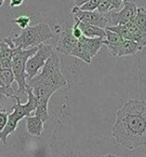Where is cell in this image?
I'll use <instances>...</instances> for the list:
<instances>
[{
    "label": "cell",
    "instance_id": "8992f818",
    "mask_svg": "<svg viewBox=\"0 0 146 157\" xmlns=\"http://www.w3.org/2000/svg\"><path fill=\"white\" fill-rule=\"evenodd\" d=\"M14 98L16 99L17 102H16V104L13 105L12 113L8 114L6 124L4 127H3V129L1 130V132H0V140H1L2 143H4V144H6L7 138L9 137V135H11V134L16 130L19 121L22 120L23 118H25L26 116H28L25 107L23 104H21L19 97L15 95Z\"/></svg>",
    "mask_w": 146,
    "mask_h": 157
},
{
    "label": "cell",
    "instance_id": "ba28073f",
    "mask_svg": "<svg viewBox=\"0 0 146 157\" xmlns=\"http://www.w3.org/2000/svg\"><path fill=\"white\" fill-rule=\"evenodd\" d=\"M71 13L74 15V20H78L83 23H87L90 25L97 26L105 29L108 25V20H107L106 14H101L94 11H82L79 9V7L74 6L71 9Z\"/></svg>",
    "mask_w": 146,
    "mask_h": 157
},
{
    "label": "cell",
    "instance_id": "5b68a950",
    "mask_svg": "<svg viewBox=\"0 0 146 157\" xmlns=\"http://www.w3.org/2000/svg\"><path fill=\"white\" fill-rule=\"evenodd\" d=\"M55 53L54 48L52 45L49 44H41L38 46L37 51L34 54L29 57L25 66L26 79L29 80L33 78L34 76L38 74V72L41 70V68L44 66L45 62L49 57H51Z\"/></svg>",
    "mask_w": 146,
    "mask_h": 157
},
{
    "label": "cell",
    "instance_id": "484cf974",
    "mask_svg": "<svg viewBox=\"0 0 146 157\" xmlns=\"http://www.w3.org/2000/svg\"><path fill=\"white\" fill-rule=\"evenodd\" d=\"M99 157H119V156H116L112 154V153H107V154H103V155H100Z\"/></svg>",
    "mask_w": 146,
    "mask_h": 157
},
{
    "label": "cell",
    "instance_id": "44dd1931",
    "mask_svg": "<svg viewBox=\"0 0 146 157\" xmlns=\"http://www.w3.org/2000/svg\"><path fill=\"white\" fill-rule=\"evenodd\" d=\"M78 24H79V21L78 20H75V24L73 25V27L71 28L72 35L74 36L76 39H79V38L82 36V32H81V30H80Z\"/></svg>",
    "mask_w": 146,
    "mask_h": 157
},
{
    "label": "cell",
    "instance_id": "9c48e42d",
    "mask_svg": "<svg viewBox=\"0 0 146 157\" xmlns=\"http://www.w3.org/2000/svg\"><path fill=\"white\" fill-rule=\"evenodd\" d=\"M78 39L72 35L71 28H68L64 31L61 32L60 37L58 39V43L54 50L56 52L63 53L65 55H70L72 50L74 49V47L77 44Z\"/></svg>",
    "mask_w": 146,
    "mask_h": 157
},
{
    "label": "cell",
    "instance_id": "9a60e30c",
    "mask_svg": "<svg viewBox=\"0 0 146 157\" xmlns=\"http://www.w3.org/2000/svg\"><path fill=\"white\" fill-rule=\"evenodd\" d=\"M132 21L142 32L146 33V10L144 7H137V12Z\"/></svg>",
    "mask_w": 146,
    "mask_h": 157
},
{
    "label": "cell",
    "instance_id": "2e32d148",
    "mask_svg": "<svg viewBox=\"0 0 146 157\" xmlns=\"http://www.w3.org/2000/svg\"><path fill=\"white\" fill-rule=\"evenodd\" d=\"M70 56H74L76 58H79L80 60L84 61V62L87 64H91V62H92V58L90 57V55L88 54L87 51L84 49L82 44L80 43L79 41H77V44H76V46L72 50Z\"/></svg>",
    "mask_w": 146,
    "mask_h": 157
},
{
    "label": "cell",
    "instance_id": "5bb4252c",
    "mask_svg": "<svg viewBox=\"0 0 146 157\" xmlns=\"http://www.w3.org/2000/svg\"><path fill=\"white\" fill-rule=\"evenodd\" d=\"M15 48L9 47L4 41L0 42V67L11 68V62H12Z\"/></svg>",
    "mask_w": 146,
    "mask_h": 157
},
{
    "label": "cell",
    "instance_id": "d4e9b609",
    "mask_svg": "<svg viewBox=\"0 0 146 157\" xmlns=\"http://www.w3.org/2000/svg\"><path fill=\"white\" fill-rule=\"evenodd\" d=\"M89 0H74V4L76 7H81L83 4L87 3Z\"/></svg>",
    "mask_w": 146,
    "mask_h": 157
},
{
    "label": "cell",
    "instance_id": "d6986e66",
    "mask_svg": "<svg viewBox=\"0 0 146 157\" xmlns=\"http://www.w3.org/2000/svg\"><path fill=\"white\" fill-rule=\"evenodd\" d=\"M96 11L101 14H106L111 11V0H101Z\"/></svg>",
    "mask_w": 146,
    "mask_h": 157
},
{
    "label": "cell",
    "instance_id": "7402d4cb",
    "mask_svg": "<svg viewBox=\"0 0 146 157\" xmlns=\"http://www.w3.org/2000/svg\"><path fill=\"white\" fill-rule=\"evenodd\" d=\"M8 114L9 113L5 112V111H0V132H1V130L3 129V127H4L6 124Z\"/></svg>",
    "mask_w": 146,
    "mask_h": 157
},
{
    "label": "cell",
    "instance_id": "7a4b0ae2",
    "mask_svg": "<svg viewBox=\"0 0 146 157\" xmlns=\"http://www.w3.org/2000/svg\"><path fill=\"white\" fill-rule=\"evenodd\" d=\"M27 85L37 100L35 116L45 122L50 118L48 103L53 94L61 88H68L67 80L61 72L59 57L55 52L49 57L36 76L29 79Z\"/></svg>",
    "mask_w": 146,
    "mask_h": 157
},
{
    "label": "cell",
    "instance_id": "603a6c76",
    "mask_svg": "<svg viewBox=\"0 0 146 157\" xmlns=\"http://www.w3.org/2000/svg\"><path fill=\"white\" fill-rule=\"evenodd\" d=\"M124 0H111V10L116 11L121 8Z\"/></svg>",
    "mask_w": 146,
    "mask_h": 157
},
{
    "label": "cell",
    "instance_id": "cb8c5ba5",
    "mask_svg": "<svg viewBox=\"0 0 146 157\" xmlns=\"http://www.w3.org/2000/svg\"><path fill=\"white\" fill-rule=\"evenodd\" d=\"M24 0H10L9 6L10 7H19L23 4Z\"/></svg>",
    "mask_w": 146,
    "mask_h": 157
},
{
    "label": "cell",
    "instance_id": "7c38bea8",
    "mask_svg": "<svg viewBox=\"0 0 146 157\" xmlns=\"http://www.w3.org/2000/svg\"><path fill=\"white\" fill-rule=\"evenodd\" d=\"M43 124L44 122L37 116H26L25 117V125L27 132L32 136L40 137L43 132Z\"/></svg>",
    "mask_w": 146,
    "mask_h": 157
},
{
    "label": "cell",
    "instance_id": "ac0fdd59",
    "mask_svg": "<svg viewBox=\"0 0 146 157\" xmlns=\"http://www.w3.org/2000/svg\"><path fill=\"white\" fill-rule=\"evenodd\" d=\"M30 22H31V18L29 16H26V15H22V16H19L16 19L12 20V23H15L19 28H21L22 30L27 28Z\"/></svg>",
    "mask_w": 146,
    "mask_h": 157
},
{
    "label": "cell",
    "instance_id": "4316f807",
    "mask_svg": "<svg viewBox=\"0 0 146 157\" xmlns=\"http://www.w3.org/2000/svg\"><path fill=\"white\" fill-rule=\"evenodd\" d=\"M3 4H4V0H0V7H1Z\"/></svg>",
    "mask_w": 146,
    "mask_h": 157
},
{
    "label": "cell",
    "instance_id": "30bf717a",
    "mask_svg": "<svg viewBox=\"0 0 146 157\" xmlns=\"http://www.w3.org/2000/svg\"><path fill=\"white\" fill-rule=\"evenodd\" d=\"M78 41L82 44V46L87 51L88 54L90 55L91 58L96 56L98 51L100 50V48L103 46L102 38H87L82 35L78 39Z\"/></svg>",
    "mask_w": 146,
    "mask_h": 157
},
{
    "label": "cell",
    "instance_id": "277c9868",
    "mask_svg": "<svg viewBox=\"0 0 146 157\" xmlns=\"http://www.w3.org/2000/svg\"><path fill=\"white\" fill-rule=\"evenodd\" d=\"M37 49L38 46L28 49L15 48L11 62V70L14 75V81H16L18 85V95L16 96H19V94H26V88L28 87L25 73L26 62L29 57H31L37 51Z\"/></svg>",
    "mask_w": 146,
    "mask_h": 157
},
{
    "label": "cell",
    "instance_id": "8fae6325",
    "mask_svg": "<svg viewBox=\"0 0 146 157\" xmlns=\"http://www.w3.org/2000/svg\"><path fill=\"white\" fill-rule=\"evenodd\" d=\"M143 47L141 46L139 43H137L135 41L132 40H124L121 42V44L119 45L118 51H117V58L129 55H134L136 53L140 52Z\"/></svg>",
    "mask_w": 146,
    "mask_h": 157
},
{
    "label": "cell",
    "instance_id": "e0dca14e",
    "mask_svg": "<svg viewBox=\"0 0 146 157\" xmlns=\"http://www.w3.org/2000/svg\"><path fill=\"white\" fill-rule=\"evenodd\" d=\"M0 81L6 86H12L14 82V75L11 68L0 67Z\"/></svg>",
    "mask_w": 146,
    "mask_h": 157
},
{
    "label": "cell",
    "instance_id": "4fadbf2b",
    "mask_svg": "<svg viewBox=\"0 0 146 157\" xmlns=\"http://www.w3.org/2000/svg\"><path fill=\"white\" fill-rule=\"evenodd\" d=\"M79 28L81 30L82 35L87 38H105V29L97 27V26L90 25L87 23H83V22L79 21Z\"/></svg>",
    "mask_w": 146,
    "mask_h": 157
},
{
    "label": "cell",
    "instance_id": "52a82bcc",
    "mask_svg": "<svg viewBox=\"0 0 146 157\" xmlns=\"http://www.w3.org/2000/svg\"><path fill=\"white\" fill-rule=\"evenodd\" d=\"M137 5L134 2L124 0L123 8L119 11L111 10L106 13L108 25L107 26H115V25H124L127 22L131 21L137 12ZM106 28V27H105Z\"/></svg>",
    "mask_w": 146,
    "mask_h": 157
},
{
    "label": "cell",
    "instance_id": "3957f363",
    "mask_svg": "<svg viewBox=\"0 0 146 157\" xmlns=\"http://www.w3.org/2000/svg\"><path fill=\"white\" fill-rule=\"evenodd\" d=\"M57 28L58 26L53 29L47 23H38L34 26H28L27 28L23 29L19 35L11 38V41L14 47L20 49L37 47L54 37Z\"/></svg>",
    "mask_w": 146,
    "mask_h": 157
},
{
    "label": "cell",
    "instance_id": "6da1fadb",
    "mask_svg": "<svg viewBox=\"0 0 146 157\" xmlns=\"http://www.w3.org/2000/svg\"><path fill=\"white\" fill-rule=\"evenodd\" d=\"M112 137L127 150L146 144V102L130 98L115 113Z\"/></svg>",
    "mask_w": 146,
    "mask_h": 157
},
{
    "label": "cell",
    "instance_id": "ffe728a7",
    "mask_svg": "<svg viewBox=\"0 0 146 157\" xmlns=\"http://www.w3.org/2000/svg\"><path fill=\"white\" fill-rule=\"evenodd\" d=\"M0 94L4 95L5 97H8V98L15 97L14 89L12 88V86H6L1 81H0Z\"/></svg>",
    "mask_w": 146,
    "mask_h": 157
}]
</instances>
